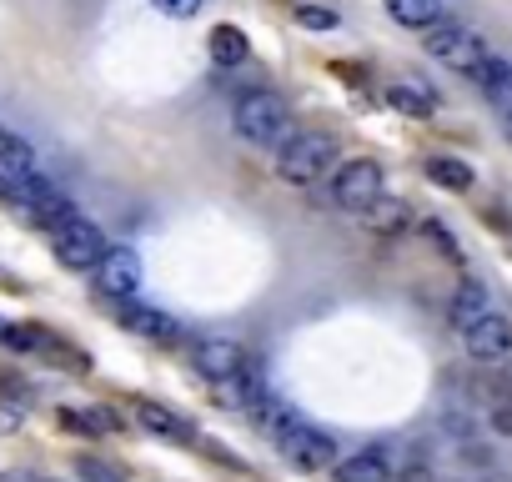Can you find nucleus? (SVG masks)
Returning a JSON list of instances; mask_svg holds the SVG:
<instances>
[{
  "label": "nucleus",
  "mask_w": 512,
  "mask_h": 482,
  "mask_svg": "<svg viewBox=\"0 0 512 482\" xmlns=\"http://www.w3.org/2000/svg\"><path fill=\"white\" fill-rule=\"evenodd\" d=\"M251 417L267 427V437L277 442V452H282L297 472H322V467H332V462H337V442H332V432L312 427L292 402H282V397H272V392H267V402L256 407Z\"/></svg>",
  "instance_id": "nucleus-1"
},
{
  "label": "nucleus",
  "mask_w": 512,
  "mask_h": 482,
  "mask_svg": "<svg viewBox=\"0 0 512 482\" xmlns=\"http://www.w3.org/2000/svg\"><path fill=\"white\" fill-rule=\"evenodd\" d=\"M231 126H236V136H246L251 146L277 151V146L292 136V111H287V101H282L277 91L251 86V91H241V96H236Z\"/></svg>",
  "instance_id": "nucleus-2"
},
{
  "label": "nucleus",
  "mask_w": 512,
  "mask_h": 482,
  "mask_svg": "<svg viewBox=\"0 0 512 482\" xmlns=\"http://www.w3.org/2000/svg\"><path fill=\"white\" fill-rule=\"evenodd\" d=\"M337 161V136L332 131H292L282 146H277V171L282 181L292 186H312L332 171Z\"/></svg>",
  "instance_id": "nucleus-3"
},
{
  "label": "nucleus",
  "mask_w": 512,
  "mask_h": 482,
  "mask_svg": "<svg viewBox=\"0 0 512 482\" xmlns=\"http://www.w3.org/2000/svg\"><path fill=\"white\" fill-rule=\"evenodd\" d=\"M51 252L66 272H91L101 257H106V236L96 221L86 216H66L61 226H51Z\"/></svg>",
  "instance_id": "nucleus-4"
},
{
  "label": "nucleus",
  "mask_w": 512,
  "mask_h": 482,
  "mask_svg": "<svg viewBox=\"0 0 512 482\" xmlns=\"http://www.w3.org/2000/svg\"><path fill=\"white\" fill-rule=\"evenodd\" d=\"M6 201L26 216V221H36V226H61L66 216H76V206L56 191V186H46L41 176H26V181H16V186H6Z\"/></svg>",
  "instance_id": "nucleus-5"
},
{
  "label": "nucleus",
  "mask_w": 512,
  "mask_h": 482,
  "mask_svg": "<svg viewBox=\"0 0 512 482\" xmlns=\"http://www.w3.org/2000/svg\"><path fill=\"white\" fill-rule=\"evenodd\" d=\"M427 56L442 61V66H452V71H462V76H472V66L487 56V41L477 31H467V26L437 21V26H427Z\"/></svg>",
  "instance_id": "nucleus-6"
},
{
  "label": "nucleus",
  "mask_w": 512,
  "mask_h": 482,
  "mask_svg": "<svg viewBox=\"0 0 512 482\" xmlns=\"http://www.w3.org/2000/svg\"><path fill=\"white\" fill-rule=\"evenodd\" d=\"M377 196H382V166H377L372 156L347 161V166L337 171V181H332V201H337L342 211H367Z\"/></svg>",
  "instance_id": "nucleus-7"
},
{
  "label": "nucleus",
  "mask_w": 512,
  "mask_h": 482,
  "mask_svg": "<svg viewBox=\"0 0 512 482\" xmlns=\"http://www.w3.org/2000/svg\"><path fill=\"white\" fill-rule=\"evenodd\" d=\"M91 277H96V292L106 302H126L141 292V257L131 247H106V257L91 267Z\"/></svg>",
  "instance_id": "nucleus-8"
},
{
  "label": "nucleus",
  "mask_w": 512,
  "mask_h": 482,
  "mask_svg": "<svg viewBox=\"0 0 512 482\" xmlns=\"http://www.w3.org/2000/svg\"><path fill=\"white\" fill-rule=\"evenodd\" d=\"M462 347L477 362H502L512 352V322L502 312H482L472 327H462Z\"/></svg>",
  "instance_id": "nucleus-9"
},
{
  "label": "nucleus",
  "mask_w": 512,
  "mask_h": 482,
  "mask_svg": "<svg viewBox=\"0 0 512 482\" xmlns=\"http://www.w3.org/2000/svg\"><path fill=\"white\" fill-rule=\"evenodd\" d=\"M241 362H246V352H241L236 342H226V337H206V342L191 347V367H196L206 382H231Z\"/></svg>",
  "instance_id": "nucleus-10"
},
{
  "label": "nucleus",
  "mask_w": 512,
  "mask_h": 482,
  "mask_svg": "<svg viewBox=\"0 0 512 482\" xmlns=\"http://www.w3.org/2000/svg\"><path fill=\"white\" fill-rule=\"evenodd\" d=\"M482 312H492V297H487V287H482L477 277L457 282V292H452V302H447V322L462 332V327H472Z\"/></svg>",
  "instance_id": "nucleus-11"
},
{
  "label": "nucleus",
  "mask_w": 512,
  "mask_h": 482,
  "mask_svg": "<svg viewBox=\"0 0 512 482\" xmlns=\"http://www.w3.org/2000/svg\"><path fill=\"white\" fill-rule=\"evenodd\" d=\"M472 81L482 86V96H487V101H497L502 111H512V66H507L502 56H492V51H487V56L472 66Z\"/></svg>",
  "instance_id": "nucleus-12"
},
{
  "label": "nucleus",
  "mask_w": 512,
  "mask_h": 482,
  "mask_svg": "<svg viewBox=\"0 0 512 482\" xmlns=\"http://www.w3.org/2000/svg\"><path fill=\"white\" fill-rule=\"evenodd\" d=\"M337 482H392V457H387V447H362L357 457L337 462Z\"/></svg>",
  "instance_id": "nucleus-13"
},
{
  "label": "nucleus",
  "mask_w": 512,
  "mask_h": 482,
  "mask_svg": "<svg viewBox=\"0 0 512 482\" xmlns=\"http://www.w3.org/2000/svg\"><path fill=\"white\" fill-rule=\"evenodd\" d=\"M26 176H36V151H31L21 136L0 131V191L16 186V181H26Z\"/></svg>",
  "instance_id": "nucleus-14"
},
{
  "label": "nucleus",
  "mask_w": 512,
  "mask_h": 482,
  "mask_svg": "<svg viewBox=\"0 0 512 482\" xmlns=\"http://www.w3.org/2000/svg\"><path fill=\"white\" fill-rule=\"evenodd\" d=\"M116 307L126 312V327H131L136 337H146V342H171V337H176V317H171V312H161V307H131V297L116 302Z\"/></svg>",
  "instance_id": "nucleus-15"
},
{
  "label": "nucleus",
  "mask_w": 512,
  "mask_h": 482,
  "mask_svg": "<svg viewBox=\"0 0 512 482\" xmlns=\"http://www.w3.org/2000/svg\"><path fill=\"white\" fill-rule=\"evenodd\" d=\"M136 422H141L146 432H156V437H171V442H191V437H196V427H191L186 417H176L171 407H161V402H141V407H136Z\"/></svg>",
  "instance_id": "nucleus-16"
},
{
  "label": "nucleus",
  "mask_w": 512,
  "mask_h": 482,
  "mask_svg": "<svg viewBox=\"0 0 512 482\" xmlns=\"http://www.w3.org/2000/svg\"><path fill=\"white\" fill-rule=\"evenodd\" d=\"M206 51H211V61H216V66H226V71H231V66H241V61L251 56V41H246V31H241V26H216V31H211V41H206Z\"/></svg>",
  "instance_id": "nucleus-17"
},
{
  "label": "nucleus",
  "mask_w": 512,
  "mask_h": 482,
  "mask_svg": "<svg viewBox=\"0 0 512 482\" xmlns=\"http://www.w3.org/2000/svg\"><path fill=\"white\" fill-rule=\"evenodd\" d=\"M387 101H392L402 116H417V121H427V116L437 111V96H432L422 81H392V86H387Z\"/></svg>",
  "instance_id": "nucleus-18"
},
{
  "label": "nucleus",
  "mask_w": 512,
  "mask_h": 482,
  "mask_svg": "<svg viewBox=\"0 0 512 482\" xmlns=\"http://www.w3.org/2000/svg\"><path fill=\"white\" fill-rule=\"evenodd\" d=\"M387 11H392L397 26H407V31H427V26L442 21V0H387Z\"/></svg>",
  "instance_id": "nucleus-19"
},
{
  "label": "nucleus",
  "mask_w": 512,
  "mask_h": 482,
  "mask_svg": "<svg viewBox=\"0 0 512 482\" xmlns=\"http://www.w3.org/2000/svg\"><path fill=\"white\" fill-rule=\"evenodd\" d=\"M422 171H427V181L442 186V191H472V166L457 161V156H432Z\"/></svg>",
  "instance_id": "nucleus-20"
},
{
  "label": "nucleus",
  "mask_w": 512,
  "mask_h": 482,
  "mask_svg": "<svg viewBox=\"0 0 512 482\" xmlns=\"http://www.w3.org/2000/svg\"><path fill=\"white\" fill-rule=\"evenodd\" d=\"M362 216H367L377 231H397V226H407V206H402V201H382V196H377Z\"/></svg>",
  "instance_id": "nucleus-21"
},
{
  "label": "nucleus",
  "mask_w": 512,
  "mask_h": 482,
  "mask_svg": "<svg viewBox=\"0 0 512 482\" xmlns=\"http://www.w3.org/2000/svg\"><path fill=\"white\" fill-rule=\"evenodd\" d=\"M76 477L81 482H126V472L106 457H76Z\"/></svg>",
  "instance_id": "nucleus-22"
},
{
  "label": "nucleus",
  "mask_w": 512,
  "mask_h": 482,
  "mask_svg": "<svg viewBox=\"0 0 512 482\" xmlns=\"http://www.w3.org/2000/svg\"><path fill=\"white\" fill-rule=\"evenodd\" d=\"M297 26H307V31H332V26H337V11H327V6H297Z\"/></svg>",
  "instance_id": "nucleus-23"
},
{
  "label": "nucleus",
  "mask_w": 512,
  "mask_h": 482,
  "mask_svg": "<svg viewBox=\"0 0 512 482\" xmlns=\"http://www.w3.org/2000/svg\"><path fill=\"white\" fill-rule=\"evenodd\" d=\"M151 6H156L161 16H171V21H191V16L206 6V0H151Z\"/></svg>",
  "instance_id": "nucleus-24"
},
{
  "label": "nucleus",
  "mask_w": 512,
  "mask_h": 482,
  "mask_svg": "<svg viewBox=\"0 0 512 482\" xmlns=\"http://www.w3.org/2000/svg\"><path fill=\"white\" fill-rule=\"evenodd\" d=\"M422 231H427V236H432V241H437V247H442V252H447V257H457V241H452V236H447V226H437V221H422Z\"/></svg>",
  "instance_id": "nucleus-25"
},
{
  "label": "nucleus",
  "mask_w": 512,
  "mask_h": 482,
  "mask_svg": "<svg viewBox=\"0 0 512 482\" xmlns=\"http://www.w3.org/2000/svg\"><path fill=\"white\" fill-rule=\"evenodd\" d=\"M497 397H512V352L502 357V377H497Z\"/></svg>",
  "instance_id": "nucleus-26"
},
{
  "label": "nucleus",
  "mask_w": 512,
  "mask_h": 482,
  "mask_svg": "<svg viewBox=\"0 0 512 482\" xmlns=\"http://www.w3.org/2000/svg\"><path fill=\"white\" fill-rule=\"evenodd\" d=\"M0 482H31L26 472H0Z\"/></svg>",
  "instance_id": "nucleus-27"
},
{
  "label": "nucleus",
  "mask_w": 512,
  "mask_h": 482,
  "mask_svg": "<svg viewBox=\"0 0 512 482\" xmlns=\"http://www.w3.org/2000/svg\"><path fill=\"white\" fill-rule=\"evenodd\" d=\"M507 141H512V111H507Z\"/></svg>",
  "instance_id": "nucleus-28"
},
{
  "label": "nucleus",
  "mask_w": 512,
  "mask_h": 482,
  "mask_svg": "<svg viewBox=\"0 0 512 482\" xmlns=\"http://www.w3.org/2000/svg\"><path fill=\"white\" fill-rule=\"evenodd\" d=\"M31 482H51V477H31Z\"/></svg>",
  "instance_id": "nucleus-29"
}]
</instances>
